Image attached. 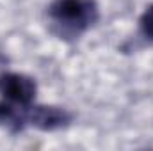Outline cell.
Segmentation results:
<instances>
[{
	"instance_id": "cell-1",
	"label": "cell",
	"mask_w": 153,
	"mask_h": 151,
	"mask_svg": "<svg viewBox=\"0 0 153 151\" xmlns=\"http://www.w3.org/2000/svg\"><path fill=\"white\" fill-rule=\"evenodd\" d=\"M46 13L61 39L78 38L100 18L96 0H52Z\"/></svg>"
},
{
	"instance_id": "cell-2",
	"label": "cell",
	"mask_w": 153,
	"mask_h": 151,
	"mask_svg": "<svg viewBox=\"0 0 153 151\" xmlns=\"http://www.w3.org/2000/svg\"><path fill=\"white\" fill-rule=\"evenodd\" d=\"M73 121L71 112L55 105H29L27 109V126L41 132H57L68 128Z\"/></svg>"
},
{
	"instance_id": "cell-3",
	"label": "cell",
	"mask_w": 153,
	"mask_h": 151,
	"mask_svg": "<svg viewBox=\"0 0 153 151\" xmlns=\"http://www.w3.org/2000/svg\"><path fill=\"white\" fill-rule=\"evenodd\" d=\"M38 94V84L34 78L23 73H2L0 75V96L2 100L18 103V105H30L34 103Z\"/></svg>"
},
{
	"instance_id": "cell-4",
	"label": "cell",
	"mask_w": 153,
	"mask_h": 151,
	"mask_svg": "<svg viewBox=\"0 0 153 151\" xmlns=\"http://www.w3.org/2000/svg\"><path fill=\"white\" fill-rule=\"evenodd\" d=\"M27 109L29 105H18L7 100H0V128L13 132V133L25 130L27 128Z\"/></svg>"
},
{
	"instance_id": "cell-5",
	"label": "cell",
	"mask_w": 153,
	"mask_h": 151,
	"mask_svg": "<svg viewBox=\"0 0 153 151\" xmlns=\"http://www.w3.org/2000/svg\"><path fill=\"white\" fill-rule=\"evenodd\" d=\"M139 27H141V32L146 39L153 41V4L148 5L144 9V13L141 14L139 18Z\"/></svg>"
}]
</instances>
